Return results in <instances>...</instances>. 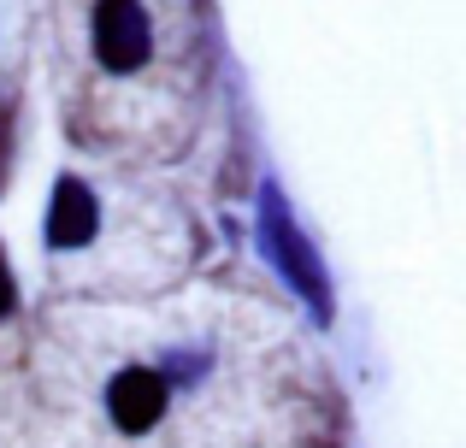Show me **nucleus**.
<instances>
[{
	"mask_svg": "<svg viewBox=\"0 0 466 448\" xmlns=\"http://www.w3.org/2000/svg\"><path fill=\"white\" fill-rule=\"evenodd\" d=\"M95 54L106 71H137L154 54V24L142 0H101L95 6Z\"/></svg>",
	"mask_w": 466,
	"mask_h": 448,
	"instance_id": "obj_2",
	"label": "nucleus"
},
{
	"mask_svg": "<svg viewBox=\"0 0 466 448\" xmlns=\"http://www.w3.org/2000/svg\"><path fill=\"white\" fill-rule=\"evenodd\" d=\"M95 195L77 184V177H59L54 189V207H47V242L54 248H83V242L95 236Z\"/></svg>",
	"mask_w": 466,
	"mask_h": 448,
	"instance_id": "obj_4",
	"label": "nucleus"
},
{
	"mask_svg": "<svg viewBox=\"0 0 466 448\" xmlns=\"http://www.w3.org/2000/svg\"><path fill=\"white\" fill-rule=\"evenodd\" d=\"M12 301H18V295H12V272H6V260H0V319L12 313Z\"/></svg>",
	"mask_w": 466,
	"mask_h": 448,
	"instance_id": "obj_5",
	"label": "nucleus"
},
{
	"mask_svg": "<svg viewBox=\"0 0 466 448\" xmlns=\"http://www.w3.org/2000/svg\"><path fill=\"white\" fill-rule=\"evenodd\" d=\"M260 236H266V254H272V265L289 277V289H296L301 301L325 319L330 313V284H325V272H319V260H313V242L296 230V219H289V207L278 201V189H266V207H260Z\"/></svg>",
	"mask_w": 466,
	"mask_h": 448,
	"instance_id": "obj_1",
	"label": "nucleus"
},
{
	"mask_svg": "<svg viewBox=\"0 0 466 448\" xmlns=\"http://www.w3.org/2000/svg\"><path fill=\"white\" fill-rule=\"evenodd\" d=\"M106 413H113L118 431H154L159 413H166V378L148 366H130L106 383Z\"/></svg>",
	"mask_w": 466,
	"mask_h": 448,
	"instance_id": "obj_3",
	"label": "nucleus"
}]
</instances>
